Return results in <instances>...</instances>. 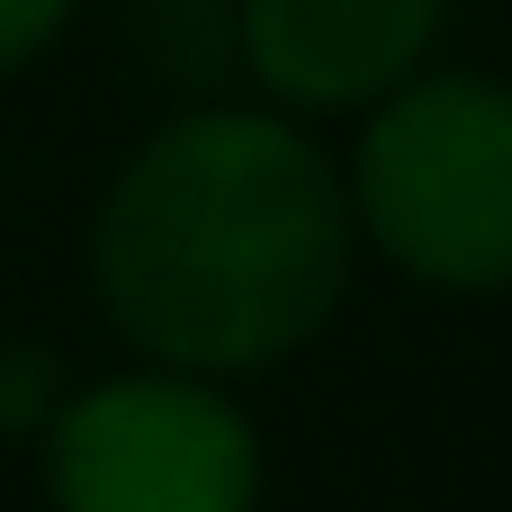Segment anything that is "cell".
I'll return each instance as SVG.
<instances>
[{
	"instance_id": "cell-1",
	"label": "cell",
	"mask_w": 512,
	"mask_h": 512,
	"mask_svg": "<svg viewBox=\"0 0 512 512\" xmlns=\"http://www.w3.org/2000/svg\"><path fill=\"white\" fill-rule=\"evenodd\" d=\"M360 234L342 162L288 108H180L108 180L90 288L117 342L189 378H261L297 360L351 297Z\"/></svg>"
},
{
	"instance_id": "cell-2",
	"label": "cell",
	"mask_w": 512,
	"mask_h": 512,
	"mask_svg": "<svg viewBox=\"0 0 512 512\" xmlns=\"http://www.w3.org/2000/svg\"><path fill=\"white\" fill-rule=\"evenodd\" d=\"M351 234L432 297H512V81L423 63L342 162Z\"/></svg>"
},
{
	"instance_id": "cell-3",
	"label": "cell",
	"mask_w": 512,
	"mask_h": 512,
	"mask_svg": "<svg viewBox=\"0 0 512 512\" xmlns=\"http://www.w3.org/2000/svg\"><path fill=\"white\" fill-rule=\"evenodd\" d=\"M36 450L54 512H261L270 486L243 396L153 360L63 387Z\"/></svg>"
},
{
	"instance_id": "cell-4",
	"label": "cell",
	"mask_w": 512,
	"mask_h": 512,
	"mask_svg": "<svg viewBox=\"0 0 512 512\" xmlns=\"http://www.w3.org/2000/svg\"><path fill=\"white\" fill-rule=\"evenodd\" d=\"M450 0H243V63L288 117H360L414 81L441 45Z\"/></svg>"
},
{
	"instance_id": "cell-5",
	"label": "cell",
	"mask_w": 512,
	"mask_h": 512,
	"mask_svg": "<svg viewBox=\"0 0 512 512\" xmlns=\"http://www.w3.org/2000/svg\"><path fill=\"white\" fill-rule=\"evenodd\" d=\"M72 18H81V0H0V81L27 72Z\"/></svg>"
}]
</instances>
